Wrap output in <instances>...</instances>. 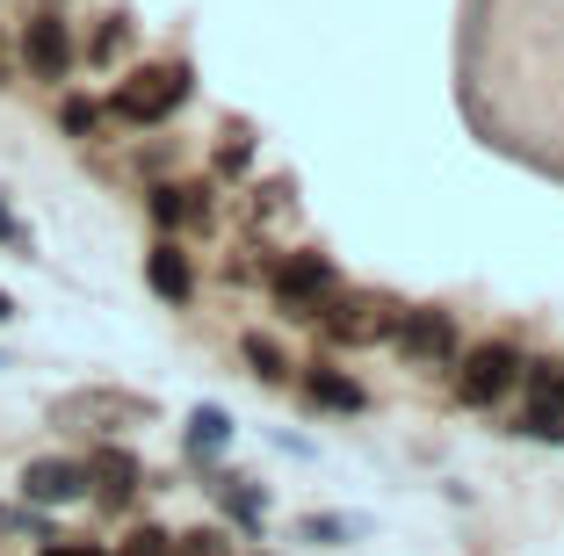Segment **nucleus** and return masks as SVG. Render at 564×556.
<instances>
[{"instance_id":"nucleus-22","label":"nucleus","mask_w":564,"mask_h":556,"mask_svg":"<svg viewBox=\"0 0 564 556\" xmlns=\"http://www.w3.org/2000/svg\"><path fill=\"white\" fill-rule=\"evenodd\" d=\"M0 535H44L36 506H0Z\"/></svg>"},{"instance_id":"nucleus-27","label":"nucleus","mask_w":564,"mask_h":556,"mask_svg":"<svg viewBox=\"0 0 564 556\" xmlns=\"http://www.w3.org/2000/svg\"><path fill=\"white\" fill-rule=\"evenodd\" d=\"M8 318H15V296H8V290H0V326H8Z\"/></svg>"},{"instance_id":"nucleus-28","label":"nucleus","mask_w":564,"mask_h":556,"mask_svg":"<svg viewBox=\"0 0 564 556\" xmlns=\"http://www.w3.org/2000/svg\"><path fill=\"white\" fill-rule=\"evenodd\" d=\"M0 369H8V361H0Z\"/></svg>"},{"instance_id":"nucleus-7","label":"nucleus","mask_w":564,"mask_h":556,"mask_svg":"<svg viewBox=\"0 0 564 556\" xmlns=\"http://www.w3.org/2000/svg\"><path fill=\"white\" fill-rule=\"evenodd\" d=\"M73 58H80V51H73V30H66V15H51V8H36L30 22H22V73H30V80H66L73 73Z\"/></svg>"},{"instance_id":"nucleus-8","label":"nucleus","mask_w":564,"mask_h":556,"mask_svg":"<svg viewBox=\"0 0 564 556\" xmlns=\"http://www.w3.org/2000/svg\"><path fill=\"white\" fill-rule=\"evenodd\" d=\"M210 196H217L210 181H152L145 210H152V225H160V231H196V225H210V217H217Z\"/></svg>"},{"instance_id":"nucleus-23","label":"nucleus","mask_w":564,"mask_h":556,"mask_svg":"<svg viewBox=\"0 0 564 556\" xmlns=\"http://www.w3.org/2000/svg\"><path fill=\"white\" fill-rule=\"evenodd\" d=\"M36 556H109V549H101V542H80V535H51Z\"/></svg>"},{"instance_id":"nucleus-5","label":"nucleus","mask_w":564,"mask_h":556,"mask_svg":"<svg viewBox=\"0 0 564 556\" xmlns=\"http://www.w3.org/2000/svg\"><path fill=\"white\" fill-rule=\"evenodd\" d=\"M152 419V397L138 391H109V383H95V391H73L51 405V426H73V434H117V426H145Z\"/></svg>"},{"instance_id":"nucleus-14","label":"nucleus","mask_w":564,"mask_h":556,"mask_svg":"<svg viewBox=\"0 0 564 556\" xmlns=\"http://www.w3.org/2000/svg\"><path fill=\"white\" fill-rule=\"evenodd\" d=\"M210 491H217V506L232 513L239 527H261V521H268V499H261V484H247V477H217Z\"/></svg>"},{"instance_id":"nucleus-25","label":"nucleus","mask_w":564,"mask_h":556,"mask_svg":"<svg viewBox=\"0 0 564 556\" xmlns=\"http://www.w3.org/2000/svg\"><path fill=\"white\" fill-rule=\"evenodd\" d=\"M0 239L15 246V253H30V231H22V225H15V210H8V196H0Z\"/></svg>"},{"instance_id":"nucleus-18","label":"nucleus","mask_w":564,"mask_h":556,"mask_svg":"<svg viewBox=\"0 0 564 556\" xmlns=\"http://www.w3.org/2000/svg\"><path fill=\"white\" fill-rule=\"evenodd\" d=\"M514 434H529V441H557V448H564V405H535V397H529V412L514 419Z\"/></svg>"},{"instance_id":"nucleus-20","label":"nucleus","mask_w":564,"mask_h":556,"mask_svg":"<svg viewBox=\"0 0 564 556\" xmlns=\"http://www.w3.org/2000/svg\"><path fill=\"white\" fill-rule=\"evenodd\" d=\"M131 44V15H109L95 30V51H87V58H95V66H117V51Z\"/></svg>"},{"instance_id":"nucleus-17","label":"nucleus","mask_w":564,"mask_h":556,"mask_svg":"<svg viewBox=\"0 0 564 556\" xmlns=\"http://www.w3.org/2000/svg\"><path fill=\"white\" fill-rule=\"evenodd\" d=\"M521 391L535 397V405H564V361H521Z\"/></svg>"},{"instance_id":"nucleus-13","label":"nucleus","mask_w":564,"mask_h":556,"mask_svg":"<svg viewBox=\"0 0 564 556\" xmlns=\"http://www.w3.org/2000/svg\"><path fill=\"white\" fill-rule=\"evenodd\" d=\"M225 441H232V419H225L217 405H196V412H188V456H196V462L225 456Z\"/></svg>"},{"instance_id":"nucleus-2","label":"nucleus","mask_w":564,"mask_h":556,"mask_svg":"<svg viewBox=\"0 0 564 556\" xmlns=\"http://www.w3.org/2000/svg\"><path fill=\"white\" fill-rule=\"evenodd\" d=\"M399 318H405V304H391V296H355V290H333L326 304L312 312V326H318V340H333V347H391V332H399Z\"/></svg>"},{"instance_id":"nucleus-3","label":"nucleus","mask_w":564,"mask_h":556,"mask_svg":"<svg viewBox=\"0 0 564 556\" xmlns=\"http://www.w3.org/2000/svg\"><path fill=\"white\" fill-rule=\"evenodd\" d=\"M521 347L514 340H478V347H464V355H456V369H448V377H456V397H464L470 412H492V405H507V397L521 391Z\"/></svg>"},{"instance_id":"nucleus-21","label":"nucleus","mask_w":564,"mask_h":556,"mask_svg":"<svg viewBox=\"0 0 564 556\" xmlns=\"http://www.w3.org/2000/svg\"><path fill=\"white\" fill-rule=\"evenodd\" d=\"M174 556H232V542H225V527H188V535H174Z\"/></svg>"},{"instance_id":"nucleus-10","label":"nucleus","mask_w":564,"mask_h":556,"mask_svg":"<svg viewBox=\"0 0 564 556\" xmlns=\"http://www.w3.org/2000/svg\"><path fill=\"white\" fill-rule=\"evenodd\" d=\"M73 499H87V470L73 456H36V462H22V506L51 513V506H73Z\"/></svg>"},{"instance_id":"nucleus-12","label":"nucleus","mask_w":564,"mask_h":556,"mask_svg":"<svg viewBox=\"0 0 564 556\" xmlns=\"http://www.w3.org/2000/svg\"><path fill=\"white\" fill-rule=\"evenodd\" d=\"M304 397H312L318 412H340V419H355V412H369V391L362 383L348 377V369H333V361H312V369H304Z\"/></svg>"},{"instance_id":"nucleus-15","label":"nucleus","mask_w":564,"mask_h":556,"mask_svg":"<svg viewBox=\"0 0 564 556\" xmlns=\"http://www.w3.org/2000/svg\"><path fill=\"white\" fill-rule=\"evenodd\" d=\"M239 355H247V369L261 383H290V355H282V340H268V332H247L239 340Z\"/></svg>"},{"instance_id":"nucleus-6","label":"nucleus","mask_w":564,"mask_h":556,"mask_svg":"<svg viewBox=\"0 0 564 556\" xmlns=\"http://www.w3.org/2000/svg\"><path fill=\"white\" fill-rule=\"evenodd\" d=\"M333 290H340V275H333L326 253H282V261L268 268V296H275L282 318H312Z\"/></svg>"},{"instance_id":"nucleus-16","label":"nucleus","mask_w":564,"mask_h":556,"mask_svg":"<svg viewBox=\"0 0 564 556\" xmlns=\"http://www.w3.org/2000/svg\"><path fill=\"white\" fill-rule=\"evenodd\" d=\"M101 123H109V109H101L95 95H66V101H58V131H66V138H80V145L101 131Z\"/></svg>"},{"instance_id":"nucleus-1","label":"nucleus","mask_w":564,"mask_h":556,"mask_svg":"<svg viewBox=\"0 0 564 556\" xmlns=\"http://www.w3.org/2000/svg\"><path fill=\"white\" fill-rule=\"evenodd\" d=\"M196 95V80H188L182 58H152V66H131L117 80V95L101 101V109L117 116V123H131V131H160L166 116H182V101Z\"/></svg>"},{"instance_id":"nucleus-19","label":"nucleus","mask_w":564,"mask_h":556,"mask_svg":"<svg viewBox=\"0 0 564 556\" xmlns=\"http://www.w3.org/2000/svg\"><path fill=\"white\" fill-rule=\"evenodd\" d=\"M109 556H174V535L145 521V527H131V535H123V542H117Z\"/></svg>"},{"instance_id":"nucleus-4","label":"nucleus","mask_w":564,"mask_h":556,"mask_svg":"<svg viewBox=\"0 0 564 556\" xmlns=\"http://www.w3.org/2000/svg\"><path fill=\"white\" fill-rule=\"evenodd\" d=\"M391 347H399V361L413 369V377H448V369H456V355H464V332H456V312L420 304V312L399 318Z\"/></svg>"},{"instance_id":"nucleus-11","label":"nucleus","mask_w":564,"mask_h":556,"mask_svg":"<svg viewBox=\"0 0 564 556\" xmlns=\"http://www.w3.org/2000/svg\"><path fill=\"white\" fill-rule=\"evenodd\" d=\"M145 290L160 296V304H174V312H182V304H196V261L182 253V239H174V231H160V246L145 253Z\"/></svg>"},{"instance_id":"nucleus-9","label":"nucleus","mask_w":564,"mask_h":556,"mask_svg":"<svg viewBox=\"0 0 564 556\" xmlns=\"http://www.w3.org/2000/svg\"><path fill=\"white\" fill-rule=\"evenodd\" d=\"M80 470H87V491H95V506H101V513H123V506L138 499V484H145V462H138L131 448H117V441L95 448Z\"/></svg>"},{"instance_id":"nucleus-24","label":"nucleus","mask_w":564,"mask_h":556,"mask_svg":"<svg viewBox=\"0 0 564 556\" xmlns=\"http://www.w3.org/2000/svg\"><path fill=\"white\" fill-rule=\"evenodd\" d=\"M247 131H225V145H217V166H225V174H239V166H247Z\"/></svg>"},{"instance_id":"nucleus-26","label":"nucleus","mask_w":564,"mask_h":556,"mask_svg":"<svg viewBox=\"0 0 564 556\" xmlns=\"http://www.w3.org/2000/svg\"><path fill=\"white\" fill-rule=\"evenodd\" d=\"M297 535H304V542H333V535H348V521H318V513H312Z\"/></svg>"}]
</instances>
